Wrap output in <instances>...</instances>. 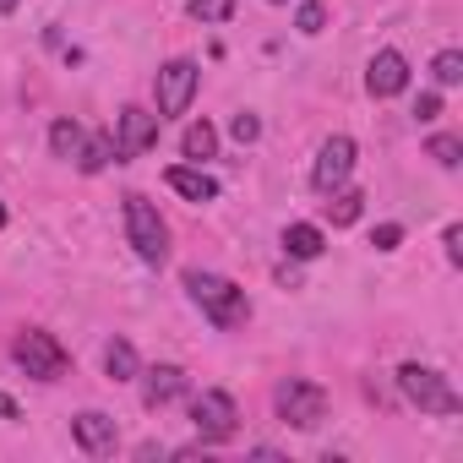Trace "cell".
Returning a JSON list of instances; mask_svg holds the SVG:
<instances>
[{
    "label": "cell",
    "instance_id": "obj_1",
    "mask_svg": "<svg viewBox=\"0 0 463 463\" xmlns=\"http://www.w3.org/2000/svg\"><path fill=\"white\" fill-rule=\"evenodd\" d=\"M185 295L202 306V317H207L218 333H235V327L251 322V300H246V289H241V284H229L223 273H202V268H191V273H185Z\"/></svg>",
    "mask_w": 463,
    "mask_h": 463
},
{
    "label": "cell",
    "instance_id": "obj_2",
    "mask_svg": "<svg viewBox=\"0 0 463 463\" xmlns=\"http://www.w3.org/2000/svg\"><path fill=\"white\" fill-rule=\"evenodd\" d=\"M126 241H131V251H137L147 268H164V257H169V223L158 218V207H153L142 191L126 196Z\"/></svg>",
    "mask_w": 463,
    "mask_h": 463
},
{
    "label": "cell",
    "instance_id": "obj_3",
    "mask_svg": "<svg viewBox=\"0 0 463 463\" xmlns=\"http://www.w3.org/2000/svg\"><path fill=\"white\" fill-rule=\"evenodd\" d=\"M398 387H403V398L420 409V414H463V398H458V387L441 376V371H430V365H403L398 371Z\"/></svg>",
    "mask_w": 463,
    "mask_h": 463
},
{
    "label": "cell",
    "instance_id": "obj_4",
    "mask_svg": "<svg viewBox=\"0 0 463 463\" xmlns=\"http://www.w3.org/2000/svg\"><path fill=\"white\" fill-rule=\"evenodd\" d=\"M191 425H196L202 447H223V441L241 436V409H235V398H229V392L202 387V392L191 398Z\"/></svg>",
    "mask_w": 463,
    "mask_h": 463
},
{
    "label": "cell",
    "instance_id": "obj_5",
    "mask_svg": "<svg viewBox=\"0 0 463 463\" xmlns=\"http://www.w3.org/2000/svg\"><path fill=\"white\" fill-rule=\"evenodd\" d=\"M12 360L33 376V382H61L66 371H71V354L55 344V333H44V327H23L17 333V344H12Z\"/></svg>",
    "mask_w": 463,
    "mask_h": 463
},
{
    "label": "cell",
    "instance_id": "obj_6",
    "mask_svg": "<svg viewBox=\"0 0 463 463\" xmlns=\"http://www.w3.org/2000/svg\"><path fill=\"white\" fill-rule=\"evenodd\" d=\"M273 403H279V420H284V425H295V430H317V425L327 420V392H322L317 382H306V376L279 382Z\"/></svg>",
    "mask_w": 463,
    "mask_h": 463
},
{
    "label": "cell",
    "instance_id": "obj_7",
    "mask_svg": "<svg viewBox=\"0 0 463 463\" xmlns=\"http://www.w3.org/2000/svg\"><path fill=\"white\" fill-rule=\"evenodd\" d=\"M196 82H202V66H196V61H169V66H158V77H153L158 120L185 115V109H191V99H196Z\"/></svg>",
    "mask_w": 463,
    "mask_h": 463
},
{
    "label": "cell",
    "instance_id": "obj_8",
    "mask_svg": "<svg viewBox=\"0 0 463 463\" xmlns=\"http://www.w3.org/2000/svg\"><path fill=\"white\" fill-rule=\"evenodd\" d=\"M158 115L153 109H137V104H126L120 115H115V131H109V142H115V158L126 164V158H142L147 147H158Z\"/></svg>",
    "mask_w": 463,
    "mask_h": 463
},
{
    "label": "cell",
    "instance_id": "obj_9",
    "mask_svg": "<svg viewBox=\"0 0 463 463\" xmlns=\"http://www.w3.org/2000/svg\"><path fill=\"white\" fill-rule=\"evenodd\" d=\"M349 175H354V137H327L322 147H317V164H311V185L327 196V191H338V185H349Z\"/></svg>",
    "mask_w": 463,
    "mask_h": 463
},
{
    "label": "cell",
    "instance_id": "obj_10",
    "mask_svg": "<svg viewBox=\"0 0 463 463\" xmlns=\"http://www.w3.org/2000/svg\"><path fill=\"white\" fill-rule=\"evenodd\" d=\"M71 436H77V447L88 458H115V447H120V425L109 414H99V409H82L71 420Z\"/></svg>",
    "mask_w": 463,
    "mask_h": 463
},
{
    "label": "cell",
    "instance_id": "obj_11",
    "mask_svg": "<svg viewBox=\"0 0 463 463\" xmlns=\"http://www.w3.org/2000/svg\"><path fill=\"white\" fill-rule=\"evenodd\" d=\"M365 88H371V99H398L409 88V61L398 50H376L371 71H365Z\"/></svg>",
    "mask_w": 463,
    "mask_h": 463
},
{
    "label": "cell",
    "instance_id": "obj_12",
    "mask_svg": "<svg viewBox=\"0 0 463 463\" xmlns=\"http://www.w3.org/2000/svg\"><path fill=\"white\" fill-rule=\"evenodd\" d=\"M137 376H142V403L147 409H164V403H175L185 392V371L180 365H147Z\"/></svg>",
    "mask_w": 463,
    "mask_h": 463
},
{
    "label": "cell",
    "instance_id": "obj_13",
    "mask_svg": "<svg viewBox=\"0 0 463 463\" xmlns=\"http://www.w3.org/2000/svg\"><path fill=\"white\" fill-rule=\"evenodd\" d=\"M169 191H180L185 202H213L218 196V180L207 175V169H196V164H169Z\"/></svg>",
    "mask_w": 463,
    "mask_h": 463
},
{
    "label": "cell",
    "instance_id": "obj_14",
    "mask_svg": "<svg viewBox=\"0 0 463 463\" xmlns=\"http://www.w3.org/2000/svg\"><path fill=\"white\" fill-rule=\"evenodd\" d=\"M284 251H289L295 262H317V257L327 251V235H322L317 223H289V229H284Z\"/></svg>",
    "mask_w": 463,
    "mask_h": 463
},
{
    "label": "cell",
    "instance_id": "obj_15",
    "mask_svg": "<svg viewBox=\"0 0 463 463\" xmlns=\"http://www.w3.org/2000/svg\"><path fill=\"white\" fill-rule=\"evenodd\" d=\"M104 371H109V382H137L142 360H137V349H131L126 338H109V344H104Z\"/></svg>",
    "mask_w": 463,
    "mask_h": 463
},
{
    "label": "cell",
    "instance_id": "obj_16",
    "mask_svg": "<svg viewBox=\"0 0 463 463\" xmlns=\"http://www.w3.org/2000/svg\"><path fill=\"white\" fill-rule=\"evenodd\" d=\"M109 164H115V142H109V137H82L77 169H82V175H99V169H109Z\"/></svg>",
    "mask_w": 463,
    "mask_h": 463
},
{
    "label": "cell",
    "instance_id": "obj_17",
    "mask_svg": "<svg viewBox=\"0 0 463 463\" xmlns=\"http://www.w3.org/2000/svg\"><path fill=\"white\" fill-rule=\"evenodd\" d=\"M180 153H185V158H196V164H202V158H213V153H218V131H213L207 120L185 126V137H180Z\"/></svg>",
    "mask_w": 463,
    "mask_h": 463
},
{
    "label": "cell",
    "instance_id": "obj_18",
    "mask_svg": "<svg viewBox=\"0 0 463 463\" xmlns=\"http://www.w3.org/2000/svg\"><path fill=\"white\" fill-rule=\"evenodd\" d=\"M327 196H333V202H327L333 229H349V223L360 218V207H365V196H360V191H344V185H338V191H327Z\"/></svg>",
    "mask_w": 463,
    "mask_h": 463
},
{
    "label": "cell",
    "instance_id": "obj_19",
    "mask_svg": "<svg viewBox=\"0 0 463 463\" xmlns=\"http://www.w3.org/2000/svg\"><path fill=\"white\" fill-rule=\"evenodd\" d=\"M77 147H82V126L61 115V120L50 126V153H55V158H77Z\"/></svg>",
    "mask_w": 463,
    "mask_h": 463
},
{
    "label": "cell",
    "instance_id": "obj_20",
    "mask_svg": "<svg viewBox=\"0 0 463 463\" xmlns=\"http://www.w3.org/2000/svg\"><path fill=\"white\" fill-rule=\"evenodd\" d=\"M430 77H436V88H458L463 82V50H441L430 61Z\"/></svg>",
    "mask_w": 463,
    "mask_h": 463
},
{
    "label": "cell",
    "instance_id": "obj_21",
    "mask_svg": "<svg viewBox=\"0 0 463 463\" xmlns=\"http://www.w3.org/2000/svg\"><path fill=\"white\" fill-rule=\"evenodd\" d=\"M425 153H430L441 169H458V164H463V142H458V137H447V131H441V137H430V147H425Z\"/></svg>",
    "mask_w": 463,
    "mask_h": 463
},
{
    "label": "cell",
    "instance_id": "obj_22",
    "mask_svg": "<svg viewBox=\"0 0 463 463\" xmlns=\"http://www.w3.org/2000/svg\"><path fill=\"white\" fill-rule=\"evenodd\" d=\"M196 23H229V17H235V0H191V6H185Z\"/></svg>",
    "mask_w": 463,
    "mask_h": 463
},
{
    "label": "cell",
    "instance_id": "obj_23",
    "mask_svg": "<svg viewBox=\"0 0 463 463\" xmlns=\"http://www.w3.org/2000/svg\"><path fill=\"white\" fill-rule=\"evenodd\" d=\"M295 28H300L306 39H317V33L327 28V6H322V0H306V6L295 12Z\"/></svg>",
    "mask_w": 463,
    "mask_h": 463
},
{
    "label": "cell",
    "instance_id": "obj_24",
    "mask_svg": "<svg viewBox=\"0 0 463 463\" xmlns=\"http://www.w3.org/2000/svg\"><path fill=\"white\" fill-rule=\"evenodd\" d=\"M229 137H235V142L246 147V142H257V137H262V120H257L251 109H241L235 120H229Z\"/></svg>",
    "mask_w": 463,
    "mask_h": 463
},
{
    "label": "cell",
    "instance_id": "obj_25",
    "mask_svg": "<svg viewBox=\"0 0 463 463\" xmlns=\"http://www.w3.org/2000/svg\"><path fill=\"white\" fill-rule=\"evenodd\" d=\"M398 241H403V229H398V223H382L376 235H371V246H376V251H398Z\"/></svg>",
    "mask_w": 463,
    "mask_h": 463
},
{
    "label": "cell",
    "instance_id": "obj_26",
    "mask_svg": "<svg viewBox=\"0 0 463 463\" xmlns=\"http://www.w3.org/2000/svg\"><path fill=\"white\" fill-rule=\"evenodd\" d=\"M441 246H447V262L458 268V262H463V229H458V223H447V235H441Z\"/></svg>",
    "mask_w": 463,
    "mask_h": 463
},
{
    "label": "cell",
    "instance_id": "obj_27",
    "mask_svg": "<svg viewBox=\"0 0 463 463\" xmlns=\"http://www.w3.org/2000/svg\"><path fill=\"white\" fill-rule=\"evenodd\" d=\"M436 115H441V93H420V104H414V120H425V126H430Z\"/></svg>",
    "mask_w": 463,
    "mask_h": 463
},
{
    "label": "cell",
    "instance_id": "obj_28",
    "mask_svg": "<svg viewBox=\"0 0 463 463\" xmlns=\"http://www.w3.org/2000/svg\"><path fill=\"white\" fill-rule=\"evenodd\" d=\"M0 420H23V409H17V398H12V392H0Z\"/></svg>",
    "mask_w": 463,
    "mask_h": 463
},
{
    "label": "cell",
    "instance_id": "obj_29",
    "mask_svg": "<svg viewBox=\"0 0 463 463\" xmlns=\"http://www.w3.org/2000/svg\"><path fill=\"white\" fill-rule=\"evenodd\" d=\"M23 6V0H0V17H6V12H17Z\"/></svg>",
    "mask_w": 463,
    "mask_h": 463
},
{
    "label": "cell",
    "instance_id": "obj_30",
    "mask_svg": "<svg viewBox=\"0 0 463 463\" xmlns=\"http://www.w3.org/2000/svg\"><path fill=\"white\" fill-rule=\"evenodd\" d=\"M0 229H6V202H0Z\"/></svg>",
    "mask_w": 463,
    "mask_h": 463
},
{
    "label": "cell",
    "instance_id": "obj_31",
    "mask_svg": "<svg viewBox=\"0 0 463 463\" xmlns=\"http://www.w3.org/2000/svg\"><path fill=\"white\" fill-rule=\"evenodd\" d=\"M273 6H284V0H273Z\"/></svg>",
    "mask_w": 463,
    "mask_h": 463
}]
</instances>
